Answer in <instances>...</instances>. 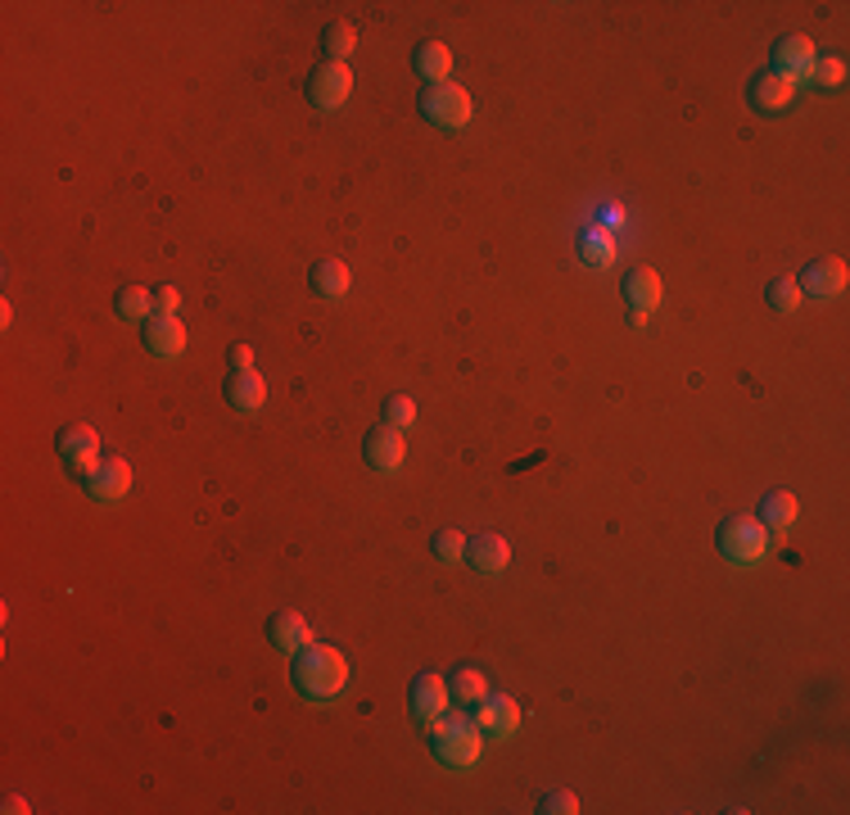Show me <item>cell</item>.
<instances>
[{
	"instance_id": "obj_10",
	"label": "cell",
	"mask_w": 850,
	"mask_h": 815,
	"mask_svg": "<svg viewBox=\"0 0 850 815\" xmlns=\"http://www.w3.org/2000/svg\"><path fill=\"white\" fill-rule=\"evenodd\" d=\"M624 300H629V322L633 326H648L652 308L661 304V277L652 267H633L624 277Z\"/></svg>"
},
{
	"instance_id": "obj_4",
	"label": "cell",
	"mask_w": 850,
	"mask_h": 815,
	"mask_svg": "<svg viewBox=\"0 0 850 815\" xmlns=\"http://www.w3.org/2000/svg\"><path fill=\"white\" fill-rule=\"evenodd\" d=\"M421 114L425 122H435L439 131H462L471 122V91L457 87V82H431V87H421Z\"/></svg>"
},
{
	"instance_id": "obj_3",
	"label": "cell",
	"mask_w": 850,
	"mask_h": 815,
	"mask_svg": "<svg viewBox=\"0 0 850 815\" xmlns=\"http://www.w3.org/2000/svg\"><path fill=\"white\" fill-rule=\"evenodd\" d=\"M715 539H720L724 562L733 567H755L769 558V530L760 526V517H729Z\"/></svg>"
},
{
	"instance_id": "obj_27",
	"label": "cell",
	"mask_w": 850,
	"mask_h": 815,
	"mask_svg": "<svg viewBox=\"0 0 850 815\" xmlns=\"http://www.w3.org/2000/svg\"><path fill=\"white\" fill-rule=\"evenodd\" d=\"M810 87H819V91H841V87H846V59H837V55L814 59V68H810Z\"/></svg>"
},
{
	"instance_id": "obj_8",
	"label": "cell",
	"mask_w": 850,
	"mask_h": 815,
	"mask_svg": "<svg viewBox=\"0 0 850 815\" xmlns=\"http://www.w3.org/2000/svg\"><path fill=\"white\" fill-rule=\"evenodd\" d=\"M814 59H819V50H814V41H810V37H783V41L773 46L769 73H778V78H788L792 87H801V82H810V68H814Z\"/></svg>"
},
{
	"instance_id": "obj_14",
	"label": "cell",
	"mask_w": 850,
	"mask_h": 815,
	"mask_svg": "<svg viewBox=\"0 0 850 815\" xmlns=\"http://www.w3.org/2000/svg\"><path fill=\"white\" fill-rule=\"evenodd\" d=\"M475 725H480V734L512 738V734L521 729V707H516V698H507V694H484V703L475 707Z\"/></svg>"
},
{
	"instance_id": "obj_11",
	"label": "cell",
	"mask_w": 850,
	"mask_h": 815,
	"mask_svg": "<svg viewBox=\"0 0 850 815\" xmlns=\"http://www.w3.org/2000/svg\"><path fill=\"white\" fill-rule=\"evenodd\" d=\"M797 286L805 300H837L846 291V263L841 258H814V263H805Z\"/></svg>"
},
{
	"instance_id": "obj_17",
	"label": "cell",
	"mask_w": 850,
	"mask_h": 815,
	"mask_svg": "<svg viewBox=\"0 0 850 815\" xmlns=\"http://www.w3.org/2000/svg\"><path fill=\"white\" fill-rule=\"evenodd\" d=\"M267 635H271V644L280 652H290V657L313 644V626H308L304 611H276V617L267 621Z\"/></svg>"
},
{
	"instance_id": "obj_9",
	"label": "cell",
	"mask_w": 850,
	"mask_h": 815,
	"mask_svg": "<svg viewBox=\"0 0 850 815\" xmlns=\"http://www.w3.org/2000/svg\"><path fill=\"white\" fill-rule=\"evenodd\" d=\"M747 100H751L755 114L778 118V114H788V109L797 105V87H792L788 78H778V73H760V78H751Z\"/></svg>"
},
{
	"instance_id": "obj_2",
	"label": "cell",
	"mask_w": 850,
	"mask_h": 815,
	"mask_svg": "<svg viewBox=\"0 0 850 815\" xmlns=\"http://www.w3.org/2000/svg\"><path fill=\"white\" fill-rule=\"evenodd\" d=\"M431 753H435V762H444V766H453V770H471L475 762H480V753H484V734H480V725L466 716V711H444L431 729Z\"/></svg>"
},
{
	"instance_id": "obj_23",
	"label": "cell",
	"mask_w": 850,
	"mask_h": 815,
	"mask_svg": "<svg viewBox=\"0 0 850 815\" xmlns=\"http://www.w3.org/2000/svg\"><path fill=\"white\" fill-rule=\"evenodd\" d=\"M484 694H488V685H484L480 670H457V675L448 679V698H453L462 711H466V707H480Z\"/></svg>"
},
{
	"instance_id": "obj_16",
	"label": "cell",
	"mask_w": 850,
	"mask_h": 815,
	"mask_svg": "<svg viewBox=\"0 0 850 815\" xmlns=\"http://www.w3.org/2000/svg\"><path fill=\"white\" fill-rule=\"evenodd\" d=\"M146 350L155 354V359H181L186 354V326L177 322V317H164V313H155L150 322H146Z\"/></svg>"
},
{
	"instance_id": "obj_25",
	"label": "cell",
	"mask_w": 850,
	"mask_h": 815,
	"mask_svg": "<svg viewBox=\"0 0 850 815\" xmlns=\"http://www.w3.org/2000/svg\"><path fill=\"white\" fill-rule=\"evenodd\" d=\"M764 300H769V308H773V313H797V308L805 304V295H801L797 277H773V282L764 286Z\"/></svg>"
},
{
	"instance_id": "obj_24",
	"label": "cell",
	"mask_w": 850,
	"mask_h": 815,
	"mask_svg": "<svg viewBox=\"0 0 850 815\" xmlns=\"http://www.w3.org/2000/svg\"><path fill=\"white\" fill-rule=\"evenodd\" d=\"M615 254H620V245H615L606 232H597V227L580 232V258H584L589 267H611V263H615Z\"/></svg>"
},
{
	"instance_id": "obj_13",
	"label": "cell",
	"mask_w": 850,
	"mask_h": 815,
	"mask_svg": "<svg viewBox=\"0 0 850 815\" xmlns=\"http://www.w3.org/2000/svg\"><path fill=\"white\" fill-rule=\"evenodd\" d=\"M82 485H87L91 499H100V503H118V499L131 490V467H127L122 458H100Z\"/></svg>"
},
{
	"instance_id": "obj_32",
	"label": "cell",
	"mask_w": 850,
	"mask_h": 815,
	"mask_svg": "<svg viewBox=\"0 0 850 815\" xmlns=\"http://www.w3.org/2000/svg\"><path fill=\"white\" fill-rule=\"evenodd\" d=\"M227 359H231V372L254 367V350H249V345H231V350H227Z\"/></svg>"
},
{
	"instance_id": "obj_19",
	"label": "cell",
	"mask_w": 850,
	"mask_h": 815,
	"mask_svg": "<svg viewBox=\"0 0 850 815\" xmlns=\"http://www.w3.org/2000/svg\"><path fill=\"white\" fill-rule=\"evenodd\" d=\"M412 68H416V78L431 87V82H448V73H453V50L444 46V41H425V46H416L412 50Z\"/></svg>"
},
{
	"instance_id": "obj_20",
	"label": "cell",
	"mask_w": 850,
	"mask_h": 815,
	"mask_svg": "<svg viewBox=\"0 0 850 815\" xmlns=\"http://www.w3.org/2000/svg\"><path fill=\"white\" fill-rule=\"evenodd\" d=\"M797 512H801V503H797V494H788V490H773V494H764V503H760V526L773 534H788L792 526H797Z\"/></svg>"
},
{
	"instance_id": "obj_22",
	"label": "cell",
	"mask_w": 850,
	"mask_h": 815,
	"mask_svg": "<svg viewBox=\"0 0 850 815\" xmlns=\"http://www.w3.org/2000/svg\"><path fill=\"white\" fill-rule=\"evenodd\" d=\"M113 308H118L122 322H150V313H155V291H146V286H122V291L113 295Z\"/></svg>"
},
{
	"instance_id": "obj_12",
	"label": "cell",
	"mask_w": 850,
	"mask_h": 815,
	"mask_svg": "<svg viewBox=\"0 0 850 815\" xmlns=\"http://www.w3.org/2000/svg\"><path fill=\"white\" fill-rule=\"evenodd\" d=\"M363 458H367L372 471H398L403 458H407V440H403V431H394V426H385V422L372 426L367 440H363Z\"/></svg>"
},
{
	"instance_id": "obj_31",
	"label": "cell",
	"mask_w": 850,
	"mask_h": 815,
	"mask_svg": "<svg viewBox=\"0 0 850 815\" xmlns=\"http://www.w3.org/2000/svg\"><path fill=\"white\" fill-rule=\"evenodd\" d=\"M177 308H181V291H177V286H159V291H155V313L177 317Z\"/></svg>"
},
{
	"instance_id": "obj_28",
	"label": "cell",
	"mask_w": 850,
	"mask_h": 815,
	"mask_svg": "<svg viewBox=\"0 0 850 815\" xmlns=\"http://www.w3.org/2000/svg\"><path fill=\"white\" fill-rule=\"evenodd\" d=\"M431 553H435L444 567L466 562V539H462V530H439V534L431 539Z\"/></svg>"
},
{
	"instance_id": "obj_30",
	"label": "cell",
	"mask_w": 850,
	"mask_h": 815,
	"mask_svg": "<svg viewBox=\"0 0 850 815\" xmlns=\"http://www.w3.org/2000/svg\"><path fill=\"white\" fill-rule=\"evenodd\" d=\"M538 811H547V815H575V811H580V797H575V793H547Z\"/></svg>"
},
{
	"instance_id": "obj_18",
	"label": "cell",
	"mask_w": 850,
	"mask_h": 815,
	"mask_svg": "<svg viewBox=\"0 0 850 815\" xmlns=\"http://www.w3.org/2000/svg\"><path fill=\"white\" fill-rule=\"evenodd\" d=\"M227 403L236 408V413H245V418L263 413V403H267V381H263L254 367L231 372V376H227Z\"/></svg>"
},
{
	"instance_id": "obj_15",
	"label": "cell",
	"mask_w": 850,
	"mask_h": 815,
	"mask_svg": "<svg viewBox=\"0 0 850 815\" xmlns=\"http://www.w3.org/2000/svg\"><path fill=\"white\" fill-rule=\"evenodd\" d=\"M466 562H471L480 576H498V571H507V562H512V543H507L503 534L484 530V534L466 539Z\"/></svg>"
},
{
	"instance_id": "obj_26",
	"label": "cell",
	"mask_w": 850,
	"mask_h": 815,
	"mask_svg": "<svg viewBox=\"0 0 850 815\" xmlns=\"http://www.w3.org/2000/svg\"><path fill=\"white\" fill-rule=\"evenodd\" d=\"M353 46H358V32H353V23H326V32H322V50L335 59V63H344L348 55H353Z\"/></svg>"
},
{
	"instance_id": "obj_29",
	"label": "cell",
	"mask_w": 850,
	"mask_h": 815,
	"mask_svg": "<svg viewBox=\"0 0 850 815\" xmlns=\"http://www.w3.org/2000/svg\"><path fill=\"white\" fill-rule=\"evenodd\" d=\"M412 422H416V403H412L407 394H389V399H385V426L407 431Z\"/></svg>"
},
{
	"instance_id": "obj_5",
	"label": "cell",
	"mask_w": 850,
	"mask_h": 815,
	"mask_svg": "<svg viewBox=\"0 0 850 815\" xmlns=\"http://www.w3.org/2000/svg\"><path fill=\"white\" fill-rule=\"evenodd\" d=\"M407 698H412V720H416L421 729H431V725L453 707V698H448V679L435 675V670H421V675L412 679Z\"/></svg>"
},
{
	"instance_id": "obj_21",
	"label": "cell",
	"mask_w": 850,
	"mask_h": 815,
	"mask_svg": "<svg viewBox=\"0 0 850 815\" xmlns=\"http://www.w3.org/2000/svg\"><path fill=\"white\" fill-rule=\"evenodd\" d=\"M308 282H313V291H317L322 300H344V295H348V286H353L348 267H344L339 258H322V263H313Z\"/></svg>"
},
{
	"instance_id": "obj_7",
	"label": "cell",
	"mask_w": 850,
	"mask_h": 815,
	"mask_svg": "<svg viewBox=\"0 0 850 815\" xmlns=\"http://www.w3.org/2000/svg\"><path fill=\"white\" fill-rule=\"evenodd\" d=\"M55 449H59V458H63V467L78 475V481H87L91 475V467L100 462V435L91 431V426H63L59 431V440H55Z\"/></svg>"
},
{
	"instance_id": "obj_1",
	"label": "cell",
	"mask_w": 850,
	"mask_h": 815,
	"mask_svg": "<svg viewBox=\"0 0 850 815\" xmlns=\"http://www.w3.org/2000/svg\"><path fill=\"white\" fill-rule=\"evenodd\" d=\"M290 679H295V689H299L308 703H330V698L348 685V661H344V652L330 648V644H308L304 652H295Z\"/></svg>"
},
{
	"instance_id": "obj_6",
	"label": "cell",
	"mask_w": 850,
	"mask_h": 815,
	"mask_svg": "<svg viewBox=\"0 0 850 815\" xmlns=\"http://www.w3.org/2000/svg\"><path fill=\"white\" fill-rule=\"evenodd\" d=\"M348 96H353V68L348 63L326 59V63H317L313 73H308V100L317 109H339Z\"/></svg>"
}]
</instances>
